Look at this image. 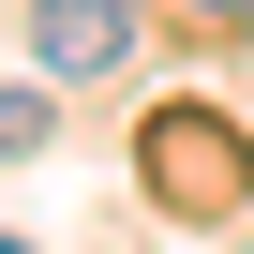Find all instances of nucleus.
<instances>
[{
	"label": "nucleus",
	"instance_id": "2",
	"mask_svg": "<svg viewBox=\"0 0 254 254\" xmlns=\"http://www.w3.org/2000/svg\"><path fill=\"white\" fill-rule=\"evenodd\" d=\"M150 165H165V194H180V209H209V194H224V135H209V120H165Z\"/></svg>",
	"mask_w": 254,
	"mask_h": 254
},
{
	"label": "nucleus",
	"instance_id": "5",
	"mask_svg": "<svg viewBox=\"0 0 254 254\" xmlns=\"http://www.w3.org/2000/svg\"><path fill=\"white\" fill-rule=\"evenodd\" d=\"M0 254H30V239H0Z\"/></svg>",
	"mask_w": 254,
	"mask_h": 254
},
{
	"label": "nucleus",
	"instance_id": "3",
	"mask_svg": "<svg viewBox=\"0 0 254 254\" xmlns=\"http://www.w3.org/2000/svg\"><path fill=\"white\" fill-rule=\"evenodd\" d=\"M0 150H45V90H0Z\"/></svg>",
	"mask_w": 254,
	"mask_h": 254
},
{
	"label": "nucleus",
	"instance_id": "4",
	"mask_svg": "<svg viewBox=\"0 0 254 254\" xmlns=\"http://www.w3.org/2000/svg\"><path fill=\"white\" fill-rule=\"evenodd\" d=\"M194 15H254V0H194Z\"/></svg>",
	"mask_w": 254,
	"mask_h": 254
},
{
	"label": "nucleus",
	"instance_id": "1",
	"mask_svg": "<svg viewBox=\"0 0 254 254\" xmlns=\"http://www.w3.org/2000/svg\"><path fill=\"white\" fill-rule=\"evenodd\" d=\"M135 60V0H45V75H120Z\"/></svg>",
	"mask_w": 254,
	"mask_h": 254
}]
</instances>
